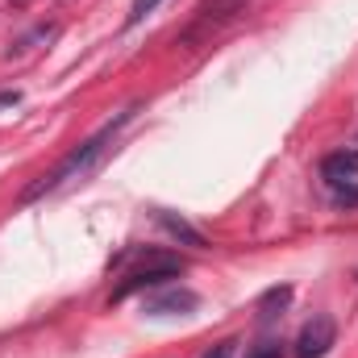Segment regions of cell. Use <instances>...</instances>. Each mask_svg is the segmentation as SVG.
<instances>
[{
	"mask_svg": "<svg viewBox=\"0 0 358 358\" xmlns=\"http://www.w3.org/2000/svg\"><path fill=\"white\" fill-rule=\"evenodd\" d=\"M246 358H283V346L279 342H263V346H255Z\"/></svg>",
	"mask_w": 358,
	"mask_h": 358,
	"instance_id": "10",
	"label": "cell"
},
{
	"mask_svg": "<svg viewBox=\"0 0 358 358\" xmlns=\"http://www.w3.org/2000/svg\"><path fill=\"white\" fill-rule=\"evenodd\" d=\"M196 304H200V296L196 292H187V287H176V292H163V296H150L146 300V313H155V317H183V313H196Z\"/></svg>",
	"mask_w": 358,
	"mask_h": 358,
	"instance_id": "6",
	"label": "cell"
},
{
	"mask_svg": "<svg viewBox=\"0 0 358 358\" xmlns=\"http://www.w3.org/2000/svg\"><path fill=\"white\" fill-rule=\"evenodd\" d=\"M159 4H163V0H134V8H129V21H125V25H138V21H142V17H150Z\"/></svg>",
	"mask_w": 358,
	"mask_h": 358,
	"instance_id": "8",
	"label": "cell"
},
{
	"mask_svg": "<svg viewBox=\"0 0 358 358\" xmlns=\"http://www.w3.org/2000/svg\"><path fill=\"white\" fill-rule=\"evenodd\" d=\"M129 117H134V108L117 113V117H113L108 125H100V129H96L92 138H84V142H80V146H76V150H71V155H67V159H63V163H59V167H55L50 176H42L38 183H29V187L21 192V204H34V200L50 196V192H59L63 183H71V179L88 176L92 167H96V163L104 159V150H108V146L117 142V134H121V129L129 125Z\"/></svg>",
	"mask_w": 358,
	"mask_h": 358,
	"instance_id": "1",
	"label": "cell"
},
{
	"mask_svg": "<svg viewBox=\"0 0 358 358\" xmlns=\"http://www.w3.org/2000/svg\"><path fill=\"white\" fill-rule=\"evenodd\" d=\"M321 176H325V183H334V187L355 183V179H358V146L325 155V159H321Z\"/></svg>",
	"mask_w": 358,
	"mask_h": 358,
	"instance_id": "4",
	"label": "cell"
},
{
	"mask_svg": "<svg viewBox=\"0 0 358 358\" xmlns=\"http://www.w3.org/2000/svg\"><path fill=\"white\" fill-rule=\"evenodd\" d=\"M159 225L171 234V238H179L183 246H196V250H204V234H196L183 217H171V213H159Z\"/></svg>",
	"mask_w": 358,
	"mask_h": 358,
	"instance_id": "7",
	"label": "cell"
},
{
	"mask_svg": "<svg viewBox=\"0 0 358 358\" xmlns=\"http://www.w3.org/2000/svg\"><path fill=\"white\" fill-rule=\"evenodd\" d=\"M234 350H238V342H234V338H225V342H221L217 350H208L204 358H234Z\"/></svg>",
	"mask_w": 358,
	"mask_h": 358,
	"instance_id": "12",
	"label": "cell"
},
{
	"mask_svg": "<svg viewBox=\"0 0 358 358\" xmlns=\"http://www.w3.org/2000/svg\"><path fill=\"white\" fill-rule=\"evenodd\" d=\"M17 100H21V92H17V88H8V92H0V104H17Z\"/></svg>",
	"mask_w": 358,
	"mask_h": 358,
	"instance_id": "13",
	"label": "cell"
},
{
	"mask_svg": "<svg viewBox=\"0 0 358 358\" xmlns=\"http://www.w3.org/2000/svg\"><path fill=\"white\" fill-rule=\"evenodd\" d=\"M179 275H183V259H176V255H150V263L134 267L117 287H113V300H129V296H138V292H146V287H159V283H167V279H179Z\"/></svg>",
	"mask_w": 358,
	"mask_h": 358,
	"instance_id": "2",
	"label": "cell"
},
{
	"mask_svg": "<svg viewBox=\"0 0 358 358\" xmlns=\"http://www.w3.org/2000/svg\"><path fill=\"white\" fill-rule=\"evenodd\" d=\"M287 300H292V287H271L267 296H263V308H275V304L283 308Z\"/></svg>",
	"mask_w": 358,
	"mask_h": 358,
	"instance_id": "9",
	"label": "cell"
},
{
	"mask_svg": "<svg viewBox=\"0 0 358 358\" xmlns=\"http://www.w3.org/2000/svg\"><path fill=\"white\" fill-rule=\"evenodd\" d=\"M338 204H342V208H355V204H358V183L338 187Z\"/></svg>",
	"mask_w": 358,
	"mask_h": 358,
	"instance_id": "11",
	"label": "cell"
},
{
	"mask_svg": "<svg viewBox=\"0 0 358 358\" xmlns=\"http://www.w3.org/2000/svg\"><path fill=\"white\" fill-rule=\"evenodd\" d=\"M242 8H246V0H204V4L196 8V25H192V34H208V29L225 25L229 17H238Z\"/></svg>",
	"mask_w": 358,
	"mask_h": 358,
	"instance_id": "5",
	"label": "cell"
},
{
	"mask_svg": "<svg viewBox=\"0 0 358 358\" xmlns=\"http://www.w3.org/2000/svg\"><path fill=\"white\" fill-rule=\"evenodd\" d=\"M338 342V325L329 313H317L313 321H304L300 338H296V358H325Z\"/></svg>",
	"mask_w": 358,
	"mask_h": 358,
	"instance_id": "3",
	"label": "cell"
}]
</instances>
